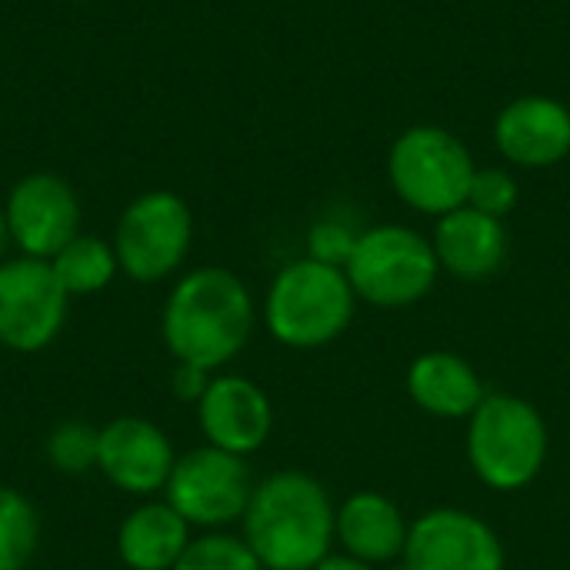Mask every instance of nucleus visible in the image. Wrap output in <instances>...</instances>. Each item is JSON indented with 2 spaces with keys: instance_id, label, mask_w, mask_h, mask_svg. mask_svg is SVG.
<instances>
[{
  "instance_id": "10",
  "label": "nucleus",
  "mask_w": 570,
  "mask_h": 570,
  "mask_svg": "<svg viewBox=\"0 0 570 570\" xmlns=\"http://www.w3.org/2000/svg\"><path fill=\"white\" fill-rule=\"evenodd\" d=\"M401 564L407 570H504L508 554L484 518L464 508H434L411 521Z\"/></svg>"
},
{
  "instance_id": "19",
  "label": "nucleus",
  "mask_w": 570,
  "mask_h": 570,
  "mask_svg": "<svg viewBox=\"0 0 570 570\" xmlns=\"http://www.w3.org/2000/svg\"><path fill=\"white\" fill-rule=\"evenodd\" d=\"M50 267L60 281V287L70 297H90L100 294L114 284V277L120 274L114 244L94 234H77L67 247H60L50 257Z\"/></svg>"
},
{
  "instance_id": "8",
  "label": "nucleus",
  "mask_w": 570,
  "mask_h": 570,
  "mask_svg": "<svg viewBox=\"0 0 570 570\" xmlns=\"http://www.w3.org/2000/svg\"><path fill=\"white\" fill-rule=\"evenodd\" d=\"M254 484L247 458L204 444L177 454L164 501L197 531H227L244 521Z\"/></svg>"
},
{
  "instance_id": "23",
  "label": "nucleus",
  "mask_w": 570,
  "mask_h": 570,
  "mask_svg": "<svg viewBox=\"0 0 570 570\" xmlns=\"http://www.w3.org/2000/svg\"><path fill=\"white\" fill-rule=\"evenodd\" d=\"M521 200V187L518 177L508 167H478L471 190H468V207L504 220Z\"/></svg>"
},
{
  "instance_id": "12",
  "label": "nucleus",
  "mask_w": 570,
  "mask_h": 570,
  "mask_svg": "<svg viewBox=\"0 0 570 570\" xmlns=\"http://www.w3.org/2000/svg\"><path fill=\"white\" fill-rule=\"evenodd\" d=\"M177 464V451L164 428L147 417H114L100 428L97 471L104 481L130 498L164 494L167 478Z\"/></svg>"
},
{
  "instance_id": "25",
  "label": "nucleus",
  "mask_w": 570,
  "mask_h": 570,
  "mask_svg": "<svg viewBox=\"0 0 570 570\" xmlns=\"http://www.w3.org/2000/svg\"><path fill=\"white\" fill-rule=\"evenodd\" d=\"M210 371H204V367H194V364H174V374H170V391H174V397L177 401H184V404H194L197 407V401L204 397V391H207V384H210Z\"/></svg>"
},
{
  "instance_id": "6",
  "label": "nucleus",
  "mask_w": 570,
  "mask_h": 570,
  "mask_svg": "<svg viewBox=\"0 0 570 570\" xmlns=\"http://www.w3.org/2000/svg\"><path fill=\"white\" fill-rule=\"evenodd\" d=\"M344 274L361 304L377 311H404L421 304L438 277L441 264L431 237L404 224L364 227Z\"/></svg>"
},
{
  "instance_id": "11",
  "label": "nucleus",
  "mask_w": 570,
  "mask_h": 570,
  "mask_svg": "<svg viewBox=\"0 0 570 570\" xmlns=\"http://www.w3.org/2000/svg\"><path fill=\"white\" fill-rule=\"evenodd\" d=\"M10 244L23 257L50 261L80 234V197L77 190L50 170L20 177L3 200Z\"/></svg>"
},
{
  "instance_id": "17",
  "label": "nucleus",
  "mask_w": 570,
  "mask_h": 570,
  "mask_svg": "<svg viewBox=\"0 0 570 570\" xmlns=\"http://www.w3.org/2000/svg\"><path fill=\"white\" fill-rule=\"evenodd\" d=\"M491 391L471 361L454 351H424L407 367V397L438 421H468Z\"/></svg>"
},
{
  "instance_id": "15",
  "label": "nucleus",
  "mask_w": 570,
  "mask_h": 570,
  "mask_svg": "<svg viewBox=\"0 0 570 570\" xmlns=\"http://www.w3.org/2000/svg\"><path fill=\"white\" fill-rule=\"evenodd\" d=\"M441 274H451L464 284L491 281L508 261V227L498 217H488L474 207H458L438 217L431 234Z\"/></svg>"
},
{
  "instance_id": "3",
  "label": "nucleus",
  "mask_w": 570,
  "mask_h": 570,
  "mask_svg": "<svg viewBox=\"0 0 570 570\" xmlns=\"http://www.w3.org/2000/svg\"><path fill=\"white\" fill-rule=\"evenodd\" d=\"M357 304L341 267L297 257L274 274L264 294V327L291 351H317L347 334Z\"/></svg>"
},
{
  "instance_id": "27",
  "label": "nucleus",
  "mask_w": 570,
  "mask_h": 570,
  "mask_svg": "<svg viewBox=\"0 0 570 570\" xmlns=\"http://www.w3.org/2000/svg\"><path fill=\"white\" fill-rule=\"evenodd\" d=\"M7 247H10V227H7V214H3V204H0V261H7L3 257Z\"/></svg>"
},
{
  "instance_id": "20",
  "label": "nucleus",
  "mask_w": 570,
  "mask_h": 570,
  "mask_svg": "<svg viewBox=\"0 0 570 570\" xmlns=\"http://www.w3.org/2000/svg\"><path fill=\"white\" fill-rule=\"evenodd\" d=\"M40 548V514L17 488L0 484V570H27Z\"/></svg>"
},
{
  "instance_id": "7",
  "label": "nucleus",
  "mask_w": 570,
  "mask_h": 570,
  "mask_svg": "<svg viewBox=\"0 0 570 570\" xmlns=\"http://www.w3.org/2000/svg\"><path fill=\"white\" fill-rule=\"evenodd\" d=\"M110 244L124 277L134 284H160L190 254L194 214L174 190H144L120 210Z\"/></svg>"
},
{
  "instance_id": "13",
  "label": "nucleus",
  "mask_w": 570,
  "mask_h": 570,
  "mask_svg": "<svg viewBox=\"0 0 570 570\" xmlns=\"http://www.w3.org/2000/svg\"><path fill=\"white\" fill-rule=\"evenodd\" d=\"M197 424L204 444L250 458L274 431V404L267 391L244 374H214L204 397L197 401Z\"/></svg>"
},
{
  "instance_id": "21",
  "label": "nucleus",
  "mask_w": 570,
  "mask_h": 570,
  "mask_svg": "<svg viewBox=\"0 0 570 570\" xmlns=\"http://www.w3.org/2000/svg\"><path fill=\"white\" fill-rule=\"evenodd\" d=\"M97 444H100V428H90L87 421H63L47 434L43 454L53 471L67 478H80L97 471Z\"/></svg>"
},
{
  "instance_id": "14",
  "label": "nucleus",
  "mask_w": 570,
  "mask_h": 570,
  "mask_svg": "<svg viewBox=\"0 0 570 570\" xmlns=\"http://www.w3.org/2000/svg\"><path fill=\"white\" fill-rule=\"evenodd\" d=\"M494 147L511 167L544 170L570 157V107L548 94L508 100L494 117Z\"/></svg>"
},
{
  "instance_id": "5",
  "label": "nucleus",
  "mask_w": 570,
  "mask_h": 570,
  "mask_svg": "<svg viewBox=\"0 0 570 570\" xmlns=\"http://www.w3.org/2000/svg\"><path fill=\"white\" fill-rule=\"evenodd\" d=\"M474 170L471 147L441 124H414L401 130L387 150V180L394 194L401 204L434 220L468 204Z\"/></svg>"
},
{
  "instance_id": "1",
  "label": "nucleus",
  "mask_w": 570,
  "mask_h": 570,
  "mask_svg": "<svg viewBox=\"0 0 570 570\" xmlns=\"http://www.w3.org/2000/svg\"><path fill=\"white\" fill-rule=\"evenodd\" d=\"M257 304L250 287L227 267H194L170 287L160 311V337L174 364L220 374L250 344Z\"/></svg>"
},
{
  "instance_id": "16",
  "label": "nucleus",
  "mask_w": 570,
  "mask_h": 570,
  "mask_svg": "<svg viewBox=\"0 0 570 570\" xmlns=\"http://www.w3.org/2000/svg\"><path fill=\"white\" fill-rule=\"evenodd\" d=\"M411 534L407 514L384 498L381 491H357L344 504H337V524H334V541L341 544L344 554L387 568L404 558Z\"/></svg>"
},
{
  "instance_id": "4",
  "label": "nucleus",
  "mask_w": 570,
  "mask_h": 570,
  "mask_svg": "<svg viewBox=\"0 0 570 570\" xmlns=\"http://www.w3.org/2000/svg\"><path fill=\"white\" fill-rule=\"evenodd\" d=\"M468 464L481 484L501 494L531 488L551 451L544 414L518 394H488L468 417Z\"/></svg>"
},
{
  "instance_id": "22",
  "label": "nucleus",
  "mask_w": 570,
  "mask_h": 570,
  "mask_svg": "<svg viewBox=\"0 0 570 570\" xmlns=\"http://www.w3.org/2000/svg\"><path fill=\"white\" fill-rule=\"evenodd\" d=\"M174 570H264L250 544L227 531H204L187 544Z\"/></svg>"
},
{
  "instance_id": "28",
  "label": "nucleus",
  "mask_w": 570,
  "mask_h": 570,
  "mask_svg": "<svg viewBox=\"0 0 570 570\" xmlns=\"http://www.w3.org/2000/svg\"><path fill=\"white\" fill-rule=\"evenodd\" d=\"M73 3H87V0H73Z\"/></svg>"
},
{
  "instance_id": "2",
  "label": "nucleus",
  "mask_w": 570,
  "mask_h": 570,
  "mask_svg": "<svg viewBox=\"0 0 570 570\" xmlns=\"http://www.w3.org/2000/svg\"><path fill=\"white\" fill-rule=\"evenodd\" d=\"M334 524L337 504L317 478L277 471L254 484L240 538L264 570H314L334 554Z\"/></svg>"
},
{
  "instance_id": "24",
  "label": "nucleus",
  "mask_w": 570,
  "mask_h": 570,
  "mask_svg": "<svg viewBox=\"0 0 570 570\" xmlns=\"http://www.w3.org/2000/svg\"><path fill=\"white\" fill-rule=\"evenodd\" d=\"M357 237H361V230H357L351 220H344V217H337V214L317 217V220L311 224V230H307V254H304V257L344 271V264H347L351 254H354Z\"/></svg>"
},
{
  "instance_id": "9",
  "label": "nucleus",
  "mask_w": 570,
  "mask_h": 570,
  "mask_svg": "<svg viewBox=\"0 0 570 570\" xmlns=\"http://www.w3.org/2000/svg\"><path fill=\"white\" fill-rule=\"evenodd\" d=\"M70 294L60 287L50 261L7 257L0 261V347L37 354L50 347L67 324Z\"/></svg>"
},
{
  "instance_id": "26",
  "label": "nucleus",
  "mask_w": 570,
  "mask_h": 570,
  "mask_svg": "<svg viewBox=\"0 0 570 570\" xmlns=\"http://www.w3.org/2000/svg\"><path fill=\"white\" fill-rule=\"evenodd\" d=\"M314 570H381V568H374V564H364V561H357V558H351V554H327L321 564Z\"/></svg>"
},
{
  "instance_id": "18",
  "label": "nucleus",
  "mask_w": 570,
  "mask_h": 570,
  "mask_svg": "<svg viewBox=\"0 0 570 570\" xmlns=\"http://www.w3.org/2000/svg\"><path fill=\"white\" fill-rule=\"evenodd\" d=\"M190 531L194 528L167 501L147 498L120 521L117 558L130 570H174L194 541Z\"/></svg>"
}]
</instances>
